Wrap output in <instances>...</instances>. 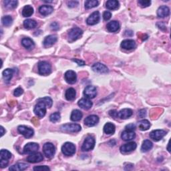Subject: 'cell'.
Listing matches in <instances>:
<instances>
[{"instance_id": "23", "label": "cell", "mask_w": 171, "mask_h": 171, "mask_svg": "<svg viewBox=\"0 0 171 171\" xmlns=\"http://www.w3.org/2000/svg\"><path fill=\"white\" fill-rule=\"evenodd\" d=\"M136 137V134L134 131H130V130H124V132H122L121 134V138L124 141H130L132 140Z\"/></svg>"}, {"instance_id": "22", "label": "cell", "mask_w": 171, "mask_h": 171, "mask_svg": "<svg viewBox=\"0 0 171 171\" xmlns=\"http://www.w3.org/2000/svg\"><path fill=\"white\" fill-rule=\"evenodd\" d=\"M133 114L132 110L129 108H124L121 110L120 112H118L117 114V117L120 118V119H127L130 118L131 116H132Z\"/></svg>"}, {"instance_id": "46", "label": "cell", "mask_w": 171, "mask_h": 171, "mask_svg": "<svg viewBox=\"0 0 171 171\" xmlns=\"http://www.w3.org/2000/svg\"><path fill=\"white\" fill-rule=\"evenodd\" d=\"M111 17H112V14H111L110 11H104V14H103V18H104L105 21L109 20V19L111 18Z\"/></svg>"}, {"instance_id": "1", "label": "cell", "mask_w": 171, "mask_h": 171, "mask_svg": "<svg viewBox=\"0 0 171 171\" xmlns=\"http://www.w3.org/2000/svg\"><path fill=\"white\" fill-rule=\"evenodd\" d=\"M46 107L47 106L44 102L38 100V102L36 105L35 106L34 110V113L39 118H43V116H45L46 113Z\"/></svg>"}, {"instance_id": "16", "label": "cell", "mask_w": 171, "mask_h": 171, "mask_svg": "<svg viewBox=\"0 0 171 171\" xmlns=\"http://www.w3.org/2000/svg\"><path fill=\"white\" fill-rule=\"evenodd\" d=\"M121 47L126 50H131L136 47V42L133 39H125L121 43Z\"/></svg>"}, {"instance_id": "27", "label": "cell", "mask_w": 171, "mask_h": 171, "mask_svg": "<svg viewBox=\"0 0 171 171\" xmlns=\"http://www.w3.org/2000/svg\"><path fill=\"white\" fill-rule=\"evenodd\" d=\"M13 74H14V71L11 69L7 68L3 71L2 72L3 78L4 79V80L6 83H9L10 82L11 79L13 77Z\"/></svg>"}, {"instance_id": "37", "label": "cell", "mask_w": 171, "mask_h": 171, "mask_svg": "<svg viewBox=\"0 0 171 171\" xmlns=\"http://www.w3.org/2000/svg\"><path fill=\"white\" fill-rule=\"evenodd\" d=\"M150 127V123L148 120H142L138 123V128L142 131L149 130Z\"/></svg>"}, {"instance_id": "48", "label": "cell", "mask_w": 171, "mask_h": 171, "mask_svg": "<svg viewBox=\"0 0 171 171\" xmlns=\"http://www.w3.org/2000/svg\"><path fill=\"white\" fill-rule=\"evenodd\" d=\"M78 2L76 1H70L67 2V6H68L69 7H74L76 6H78Z\"/></svg>"}, {"instance_id": "34", "label": "cell", "mask_w": 171, "mask_h": 171, "mask_svg": "<svg viewBox=\"0 0 171 171\" xmlns=\"http://www.w3.org/2000/svg\"><path fill=\"white\" fill-rule=\"evenodd\" d=\"M23 26H24L25 28L27 30H31L35 28V27H36L37 22H35L34 19H26V20H25L24 22H23Z\"/></svg>"}, {"instance_id": "53", "label": "cell", "mask_w": 171, "mask_h": 171, "mask_svg": "<svg viewBox=\"0 0 171 171\" xmlns=\"http://www.w3.org/2000/svg\"><path fill=\"white\" fill-rule=\"evenodd\" d=\"M1 136H3V134H5V130H4V128H3V126H1Z\"/></svg>"}, {"instance_id": "20", "label": "cell", "mask_w": 171, "mask_h": 171, "mask_svg": "<svg viewBox=\"0 0 171 171\" xmlns=\"http://www.w3.org/2000/svg\"><path fill=\"white\" fill-rule=\"evenodd\" d=\"M58 38L55 35H50L48 36H46L43 40V46L45 47H50L57 42Z\"/></svg>"}, {"instance_id": "2", "label": "cell", "mask_w": 171, "mask_h": 171, "mask_svg": "<svg viewBox=\"0 0 171 171\" xmlns=\"http://www.w3.org/2000/svg\"><path fill=\"white\" fill-rule=\"evenodd\" d=\"M95 146V139L92 136H88L83 141L82 146V150L83 152L92 150Z\"/></svg>"}, {"instance_id": "24", "label": "cell", "mask_w": 171, "mask_h": 171, "mask_svg": "<svg viewBox=\"0 0 171 171\" xmlns=\"http://www.w3.org/2000/svg\"><path fill=\"white\" fill-rule=\"evenodd\" d=\"M53 7L48 5L42 6L41 7H39V12L40 13L41 15H43V16H47V15L51 14L53 12Z\"/></svg>"}, {"instance_id": "15", "label": "cell", "mask_w": 171, "mask_h": 171, "mask_svg": "<svg viewBox=\"0 0 171 171\" xmlns=\"http://www.w3.org/2000/svg\"><path fill=\"white\" fill-rule=\"evenodd\" d=\"M64 78L66 81L70 83V84H73L77 80V75L75 71L73 70H68L65 73Z\"/></svg>"}, {"instance_id": "12", "label": "cell", "mask_w": 171, "mask_h": 171, "mask_svg": "<svg viewBox=\"0 0 171 171\" xmlns=\"http://www.w3.org/2000/svg\"><path fill=\"white\" fill-rule=\"evenodd\" d=\"M43 160V157L40 153H34L30 154L28 157L27 158V162L30 163H37Z\"/></svg>"}, {"instance_id": "25", "label": "cell", "mask_w": 171, "mask_h": 171, "mask_svg": "<svg viewBox=\"0 0 171 171\" xmlns=\"http://www.w3.org/2000/svg\"><path fill=\"white\" fill-rule=\"evenodd\" d=\"M170 15V9L166 6H161L157 10V15L159 18H165Z\"/></svg>"}, {"instance_id": "10", "label": "cell", "mask_w": 171, "mask_h": 171, "mask_svg": "<svg viewBox=\"0 0 171 171\" xmlns=\"http://www.w3.org/2000/svg\"><path fill=\"white\" fill-rule=\"evenodd\" d=\"M166 134V131L163 130H155L150 133V138L154 141H159Z\"/></svg>"}, {"instance_id": "19", "label": "cell", "mask_w": 171, "mask_h": 171, "mask_svg": "<svg viewBox=\"0 0 171 171\" xmlns=\"http://www.w3.org/2000/svg\"><path fill=\"white\" fill-rule=\"evenodd\" d=\"M78 104L80 108L84 110H89L92 108L93 105L92 102L88 98H82L81 100H79Z\"/></svg>"}, {"instance_id": "43", "label": "cell", "mask_w": 171, "mask_h": 171, "mask_svg": "<svg viewBox=\"0 0 171 171\" xmlns=\"http://www.w3.org/2000/svg\"><path fill=\"white\" fill-rule=\"evenodd\" d=\"M138 3L142 7H147L150 6L151 1H149V0H139Z\"/></svg>"}, {"instance_id": "49", "label": "cell", "mask_w": 171, "mask_h": 171, "mask_svg": "<svg viewBox=\"0 0 171 171\" xmlns=\"http://www.w3.org/2000/svg\"><path fill=\"white\" fill-rule=\"evenodd\" d=\"M51 29L52 30H58L59 29V25L58 23L56 22H53L51 23V24L50 25Z\"/></svg>"}, {"instance_id": "26", "label": "cell", "mask_w": 171, "mask_h": 171, "mask_svg": "<svg viewBox=\"0 0 171 171\" xmlns=\"http://www.w3.org/2000/svg\"><path fill=\"white\" fill-rule=\"evenodd\" d=\"M22 44L27 50H32L35 47V43L32 39L29 38H25L22 40Z\"/></svg>"}, {"instance_id": "33", "label": "cell", "mask_w": 171, "mask_h": 171, "mask_svg": "<svg viewBox=\"0 0 171 171\" xmlns=\"http://www.w3.org/2000/svg\"><path fill=\"white\" fill-rule=\"evenodd\" d=\"M153 142L149 140H145L143 142L142 146H141V150L142 153H146L149 151L151 149L153 148Z\"/></svg>"}, {"instance_id": "36", "label": "cell", "mask_w": 171, "mask_h": 171, "mask_svg": "<svg viewBox=\"0 0 171 171\" xmlns=\"http://www.w3.org/2000/svg\"><path fill=\"white\" fill-rule=\"evenodd\" d=\"M11 157V154L7 150L2 149L0 152V161H9Z\"/></svg>"}, {"instance_id": "40", "label": "cell", "mask_w": 171, "mask_h": 171, "mask_svg": "<svg viewBox=\"0 0 171 171\" xmlns=\"http://www.w3.org/2000/svg\"><path fill=\"white\" fill-rule=\"evenodd\" d=\"M2 22L3 26L6 27H9L12 24L13 19L10 16V15H6V16L2 18Z\"/></svg>"}, {"instance_id": "7", "label": "cell", "mask_w": 171, "mask_h": 171, "mask_svg": "<svg viewBox=\"0 0 171 171\" xmlns=\"http://www.w3.org/2000/svg\"><path fill=\"white\" fill-rule=\"evenodd\" d=\"M18 130L19 134H22L23 136L26 138H30L34 136V131L29 127L26 126H19L18 128Z\"/></svg>"}, {"instance_id": "39", "label": "cell", "mask_w": 171, "mask_h": 171, "mask_svg": "<svg viewBox=\"0 0 171 171\" xmlns=\"http://www.w3.org/2000/svg\"><path fill=\"white\" fill-rule=\"evenodd\" d=\"M18 1H14V0H6L4 2L5 7L8 9H14L18 6Z\"/></svg>"}, {"instance_id": "9", "label": "cell", "mask_w": 171, "mask_h": 171, "mask_svg": "<svg viewBox=\"0 0 171 171\" xmlns=\"http://www.w3.org/2000/svg\"><path fill=\"white\" fill-rule=\"evenodd\" d=\"M83 95L88 99L94 98L97 95L96 88L94 86H88L83 91Z\"/></svg>"}, {"instance_id": "38", "label": "cell", "mask_w": 171, "mask_h": 171, "mask_svg": "<svg viewBox=\"0 0 171 171\" xmlns=\"http://www.w3.org/2000/svg\"><path fill=\"white\" fill-rule=\"evenodd\" d=\"M99 4V2L96 0H88L85 2L86 9H92L97 7Z\"/></svg>"}, {"instance_id": "29", "label": "cell", "mask_w": 171, "mask_h": 171, "mask_svg": "<svg viewBox=\"0 0 171 171\" xmlns=\"http://www.w3.org/2000/svg\"><path fill=\"white\" fill-rule=\"evenodd\" d=\"M28 165L27 164H25V163H22V162H19L17 163L13 166H11V167H10V170L11 171H22L26 170Z\"/></svg>"}, {"instance_id": "42", "label": "cell", "mask_w": 171, "mask_h": 171, "mask_svg": "<svg viewBox=\"0 0 171 171\" xmlns=\"http://www.w3.org/2000/svg\"><path fill=\"white\" fill-rule=\"evenodd\" d=\"M39 100H41L44 102L47 108H51V106H52L53 102H52V100H51L50 97H44L43 98H40L39 99Z\"/></svg>"}, {"instance_id": "21", "label": "cell", "mask_w": 171, "mask_h": 171, "mask_svg": "<svg viewBox=\"0 0 171 171\" xmlns=\"http://www.w3.org/2000/svg\"><path fill=\"white\" fill-rule=\"evenodd\" d=\"M120 23L118 21H111L106 26V28L110 32H116L120 30Z\"/></svg>"}, {"instance_id": "47", "label": "cell", "mask_w": 171, "mask_h": 171, "mask_svg": "<svg viewBox=\"0 0 171 171\" xmlns=\"http://www.w3.org/2000/svg\"><path fill=\"white\" fill-rule=\"evenodd\" d=\"M125 128H126V130L134 131L135 129H136V125L133 124V123H132V124H129L128 125H126V127H125Z\"/></svg>"}, {"instance_id": "14", "label": "cell", "mask_w": 171, "mask_h": 171, "mask_svg": "<svg viewBox=\"0 0 171 171\" xmlns=\"http://www.w3.org/2000/svg\"><path fill=\"white\" fill-rule=\"evenodd\" d=\"M99 21H100V13L98 11H94L86 19V23L88 25L93 26L98 23Z\"/></svg>"}, {"instance_id": "44", "label": "cell", "mask_w": 171, "mask_h": 171, "mask_svg": "<svg viewBox=\"0 0 171 171\" xmlns=\"http://www.w3.org/2000/svg\"><path fill=\"white\" fill-rule=\"evenodd\" d=\"M50 170V169L47 166H35L34 168V170L42 171V170Z\"/></svg>"}, {"instance_id": "50", "label": "cell", "mask_w": 171, "mask_h": 171, "mask_svg": "<svg viewBox=\"0 0 171 171\" xmlns=\"http://www.w3.org/2000/svg\"><path fill=\"white\" fill-rule=\"evenodd\" d=\"M73 61L75 62H76L78 64V66H84L85 65V62L82 61V60H80V59H73Z\"/></svg>"}, {"instance_id": "4", "label": "cell", "mask_w": 171, "mask_h": 171, "mask_svg": "<svg viewBox=\"0 0 171 171\" xmlns=\"http://www.w3.org/2000/svg\"><path fill=\"white\" fill-rule=\"evenodd\" d=\"M83 34V31L79 27H74L71 29L68 33V40L70 42H73L77 40L82 36Z\"/></svg>"}, {"instance_id": "51", "label": "cell", "mask_w": 171, "mask_h": 171, "mask_svg": "<svg viewBox=\"0 0 171 171\" xmlns=\"http://www.w3.org/2000/svg\"><path fill=\"white\" fill-rule=\"evenodd\" d=\"M109 114L110 116H111L112 117L114 118H117V114H118V112L116 110H110L109 112Z\"/></svg>"}, {"instance_id": "31", "label": "cell", "mask_w": 171, "mask_h": 171, "mask_svg": "<svg viewBox=\"0 0 171 171\" xmlns=\"http://www.w3.org/2000/svg\"><path fill=\"white\" fill-rule=\"evenodd\" d=\"M119 6H120V3L116 0H109L106 3V8L110 10H114L118 9Z\"/></svg>"}, {"instance_id": "13", "label": "cell", "mask_w": 171, "mask_h": 171, "mask_svg": "<svg viewBox=\"0 0 171 171\" xmlns=\"http://www.w3.org/2000/svg\"><path fill=\"white\" fill-rule=\"evenodd\" d=\"M39 149V145L37 143L30 142L25 145L23 148V153L26 154H31L35 153Z\"/></svg>"}, {"instance_id": "11", "label": "cell", "mask_w": 171, "mask_h": 171, "mask_svg": "<svg viewBox=\"0 0 171 171\" xmlns=\"http://www.w3.org/2000/svg\"><path fill=\"white\" fill-rule=\"evenodd\" d=\"M63 131L70 132H78L81 130V126L77 124H66L62 126Z\"/></svg>"}, {"instance_id": "18", "label": "cell", "mask_w": 171, "mask_h": 171, "mask_svg": "<svg viewBox=\"0 0 171 171\" xmlns=\"http://www.w3.org/2000/svg\"><path fill=\"white\" fill-rule=\"evenodd\" d=\"M99 122V118L96 115H90L84 120V124L89 127L94 126Z\"/></svg>"}, {"instance_id": "3", "label": "cell", "mask_w": 171, "mask_h": 171, "mask_svg": "<svg viewBox=\"0 0 171 171\" xmlns=\"http://www.w3.org/2000/svg\"><path fill=\"white\" fill-rule=\"evenodd\" d=\"M38 72L40 75H48L51 72V66L48 62L42 61L38 63Z\"/></svg>"}, {"instance_id": "45", "label": "cell", "mask_w": 171, "mask_h": 171, "mask_svg": "<svg viewBox=\"0 0 171 171\" xmlns=\"http://www.w3.org/2000/svg\"><path fill=\"white\" fill-rule=\"evenodd\" d=\"M23 93V90L21 88V87H18L14 91V96H19Z\"/></svg>"}, {"instance_id": "52", "label": "cell", "mask_w": 171, "mask_h": 171, "mask_svg": "<svg viewBox=\"0 0 171 171\" xmlns=\"http://www.w3.org/2000/svg\"><path fill=\"white\" fill-rule=\"evenodd\" d=\"M146 116V110H141L139 112V116L143 118L144 116Z\"/></svg>"}, {"instance_id": "5", "label": "cell", "mask_w": 171, "mask_h": 171, "mask_svg": "<svg viewBox=\"0 0 171 171\" xmlns=\"http://www.w3.org/2000/svg\"><path fill=\"white\" fill-rule=\"evenodd\" d=\"M62 152L66 156H71L75 153V146L71 142H66L62 147Z\"/></svg>"}, {"instance_id": "6", "label": "cell", "mask_w": 171, "mask_h": 171, "mask_svg": "<svg viewBox=\"0 0 171 171\" xmlns=\"http://www.w3.org/2000/svg\"><path fill=\"white\" fill-rule=\"evenodd\" d=\"M43 153L46 155V157L48 158H51L54 157L55 152V149L54 145L52 143L47 142L43 146Z\"/></svg>"}, {"instance_id": "41", "label": "cell", "mask_w": 171, "mask_h": 171, "mask_svg": "<svg viewBox=\"0 0 171 171\" xmlns=\"http://www.w3.org/2000/svg\"><path fill=\"white\" fill-rule=\"evenodd\" d=\"M59 119H60V114H59V112L54 113L52 114H51L50 116V121L54 122V123L57 122L58 121H59Z\"/></svg>"}, {"instance_id": "8", "label": "cell", "mask_w": 171, "mask_h": 171, "mask_svg": "<svg viewBox=\"0 0 171 171\" xmlns=\"http://www.w3.org/2000/svg\"><path fill=\"white\" fill-rule=\"evenodd\" d=\"M137 145L136 142H130L128 143L122 145L120 147V152L122 154H128L131 152H132L135 149H136Z\"/></svg>"}, {"instance_id": "28", "label": "cell", "mask_w": 171, "mask_h": 171, "mask_svg": "<svg viewBox=\"0 0 171 171\" xmlns=\"http://www.w3.org/2000/svg\"><path fill=\"white\" fill-rule=\"evenodd\" d=\"M83 114L80 110H74L72 111V112L71 114L70 119L71 120L74 122H78L82 118Z\"/></svg>"}, {"instance_id": "35", "label": "cell", "mask_w": 171, "mask_h": 171, "mask_svg": "<svg viewBox=\"0 0 171 171\" xmlns=\"http://www.w3.org/2000/svg\"><path fill=\"white\" fill-rule=\"evenodd\" d=\"M34 14V8L31 6H26L22 10V15L23 17H30Z\"/></svg>"}, {"instance_id": "32", "label": "cell", "mask_w": 171, "mask_h": 171, "mask_svg": "<svg viewBox=\"0 0 171 171\" xmlns=\"http://www.w3.org/2000/svg\"><path fill=\"white\" fill-rule=\"evenodd\" d=\"M115 126L111 122H108L104 126V131L106 134L112 135L115 132Z\"/></svg>"}, {"instance_id": "17", "label": "cell", "mask_w": 171, "mask_h": 171, "mask_svg": "<svg viewBox=\"0 0 171 171\" xmlns=\"http://www.w3.org/2000/svg\"><path fill=\"white\" fill-rule=\"evenodd\" d=\"M92 69L93 71L100 74H106L108 72V68L104 64L101 63H96L92 66Z\"/></svg>"}, {"instance_id": "30", "label": "cell", "mask_w": 171, "mask_h": 171, "mask_svg": "<svg viewBox=\"0 0 171 171\" xmlns=\"http://www.w3.org/2000/svg\"><path fill=\"white\" fill-rule=\"evenodd\" d=\"M76 96V92H75V89L73 88H70L66 90L65 94V97L67 100L68 101H72L75 98Z\"/></svg>"}]
</instances>
